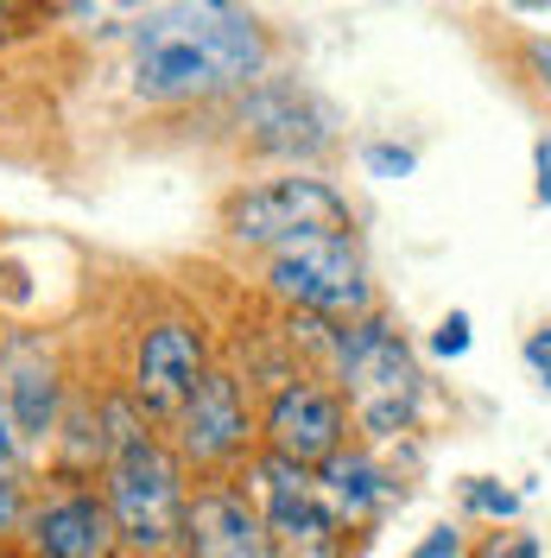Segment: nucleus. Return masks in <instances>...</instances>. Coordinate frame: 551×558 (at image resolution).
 Instances as JSON below:
<instances>
[{
	"label": "nucleus",
	"instance_id": "nucleus-8",
	"mask_svg": "<svg viewBox=\"0 0 551 558\" xmlns=\"http://www.w3.org/2000/svg\"><path fill=\"white\" fill-rule=\"evenodd\" d=\"M172 425H177V451L197 457V463H229V457H242L247 451V432H254V425H247L242 381H235V375H222V368H209Z\"/></svg>",
	"mask_w": 551,
	"mask_h": 558
},
{
	"label": "nucleus",
	"instance_id": "nucleus-9",
	"mask_svg": "<svg viewBox=\"0 0 551 558\" xmlns=\"http://www.w3.org/2000/svg\"><path fill=\"white\" fill-rule=\"evenodd\" d=\"M0 400L13 413L20 445L51 438V425H58V362H51L45 337H7V349H0Z\"/></svg>",
	"mask_w": 551,
	"mask_h": 558
},
{
	"label": "nucleus",
	"instance_id": "nucleus-12",
	"mask_svg": "<svg viewBox=\"0 0 551 558\" xmlns=\"http://www.w3.org/2000/svg\"><path fill=\"white\" fill-rule=\"evenodd\" d=\"M242 134L260 153H317L323 146V121H317V108L298 89L267 83V89H254L242 102Z\"/></svg>",
	"mask_w": 551,
	"mask_h": 558
},
{
	"label": "nucleus",
	"instance_id": "nucleus-1",
	"mask_svg": "<svg viewBox=\"0 0 551 558\" xmlns=\"http://www.w3.org/2000/svg\"><path fill=\"white\" fill-rule=\"evenodd\" d=\"M267 70V38L229 0H159L134 26V89L146 102H209Z\"/></svg>",
	"mask_w": 551,
	"mask_h": 558
},
{
	"label": "nucleus",
	"instance_id": "nucleus-22",
	"mask_svg": "<svg viewBox=\"0 0 551 558\" xmlns=\"http://www.w3.org/2000/svg\"><path fill=\"white\" fill-rule=\"evenodd\" d=\"M539 70H546V83H551V45H539Z\"/></svg>",
	"mask_w": 551,
	"mask_h": 558
},
{
	"label": "nucleus",
	"instance_id": "nucleus-14",
	"mask_svg": "<svg viewBox=\"0 0 551 558\" xmlns=\"http://www.w3.org/2000/svg\"><path fill=\"white\" fill-rule=\"evenodd\" d=\"M45 13H51L45 0H0V45L38 33V20H45Z\"/></svg>",
	"mask_w": 551,
	"mask_h": 558
},
{
	"label": "nucleus",
	"instance_id": "nucleus-20",
	"mask_svg": "<svg viewBox=\"0 0 551 558\" xmlns=\"http://www.w3.org/2000/svg\"><path fill=\"white\" fill-rule=\"evenodd\" d=\"M532 166H539V204H551V134L532 146Z\"/></svg>",
	"mask_w": 551,
	"mask_h": 558
},
{
	"label": "nucleus",
	"instance_id": "nucleus-17",
	"mask_svg": "<svg viewBox=\"0 0 551 558\" xmlns=\"http://www.w3.org/2000/svg\"><path fill=\"white\" fill-rule=\"evenodd\" d=\"M431 349H438V355H463V349H469V317H463V312H450L444 324H438Z\"/></svg>",
	"mask_w": 551,
	"mask_h": 558
},
{
	"label": "nucleus",
	"instance_id": "nucleus-15",
	"mask_svg": "<svg viewBox=\"0 0 551 558\" xmlns=\"http://www.w3.org/2000/svg\"><path fill=\"white\" fill-rule=\"evenodd\" d=\"M368 172H375V178H406V172H413V153L375 140V146H368Z\"/></svg>",
	"mask_w": 551,
	"mask_h": 558
},
{
	"label": "nucleus",
	"instance_id": "nucleus-21",
	"mask_svg": "<svg viewBox=\"0 0 551 558\" xmlns=\"http://www.w3.org/2000/svg\"><path fill=\"white\" fill-rule=\"evenodd\" d=\"M298 558H343V546L330 539V546H310V553H298Z\"/></svg>",
	"mask_w": 551,
	"mask_h": 558
},
{
	"label": "nucleus",
	"instance_id": "nucleus-6",
	"mask_svg": "<svg viewBox=\"0 0 551 558\" xmlns=\"http://www.w3.org/2000/svg\"><path fill=\"white\" fill-rule=\"evenodd\" d=\"M204 375H209L204 330H197V324H184V317H166V324H152V330L139 337V355H134V407L146 418H177Z\"/></svg>",
	"mask_w": 551,
	"mask_h": 558
},
{
	"label": "nucleus",
	"instance_id": "nucleus-7",
	"mask_svg": "<svg viewBox=\"0 0 551 558\" xmlns=\"http://www.w3.org/2000/svg\"><path fill=\"white\" fill-rule=\"evenodd\" d=\"M348 438V407L343 393H330V387L317 381H285L273 393V407H267V445L279 457H292V463H330V457L343 451Z\"/></svg>",
	"mask_w": 551,
	"mask_h": 558
},
{
	"label": "nucleus",
	"instance_id": "nucleus-4",
	"mask_svg": "<svg viewBox=\"0 0 551 558\" xmlns=\"http://www.w3.org/2000/svg\"><path fill=\"white\" fill-rule=\"evenodd\" d=\"M355 216L348 197L323 178H267V184H247L222 204V235L247 247H279V242H305V235H348Z\"/></svg>",
	"mask_w": 551,
	"mask_h": 558
},
{
	"label": "nucleus",
	"instance_id": "nucleus-16",
	"mask_svg": "<svg viewBox=\"0 0 551 558\" xmlns=\"http://www.w3.org/2000/svg\"><path fill=\"white\" fill-rule=\"evenodd\" d=\"M463 495H469V508H482V514H514V508H519V501H514V495H507V488L482 483V476H476V483L463 488Z\"/></svg>",
	"mask_w": 551,
	"mask_h": 558
},
{
	"label": "nucleus",
	"instance_id": "nucleus-18",
	"mask_svg": "<svg viewBox=\"0 0 551 558\" xmlns=\"http://www.w3.org/2000/svg\"><path fill=\"white\" fill-rule=\"evenodd\" d=\"M526 368H532V375L551 387V324H539V330L526 337Z\"/></svg>",
	"mask_w": 551,
	"mask_h": 558
},
{
	"label": "nucleus",
	"instance_id": "nucleus-3",
	"mask_svg": "<svg viewBox=\"0 0 551 558\" xmlns=\"http://www.w3.org/2000/svg\"><path fill=\"white\" fill-rule=\"evenodd\" d=\"M330 355H336V375H343V400L355 425L368 438H400L418 413V368L406 343L380 324V317H348L330 330Z\"/></svg>",
	"mask_w": 551,
	"mask_h": 558
},
{
	"label": "nucleus",
	"instance_id": "nucleus-24",
	"mask_svg": "<svg viewBox=\"0 0 551 558\" xmlns=\"http://www.w3.org/2000/svg\"><path fill=\"white\" fill-rule=\"evenodd\" d=\"M519 7H551V0H519Z\"/></svg>",
	"mask_w": 551,
	"mask_h": 558
},
{
	"label": "nucleus",
	"instance_id": "nucleus-13",
	"mask_svg": "<svg viewBox=\"0 0 551 558\" xmlns=\"http://www.w3.org/2000/svg\"><path fill=\"white\" fill-rule=\"evenodd\" d=\"M323 501L336 508V521H368L380 501H387V483H380V470L368 463L362 451H336L323 463Z\"/></svg>",
	"mask_w": 551,
	"mask_h": 558
},
{
	"label": "nucleus",
	"instance_id": "nucleus-10",
	"mask_svg": "<svg viewBox=\"0 0 551 558\" xmlns=\"http://www.w3.org/2000/svg\"><path fill=\"white\" fill-rule=\"evenodd\" d=\"M184 546L191 558H273V526L242 495L209 488L184 508Z\"/></svg>",
	"mask_w": 551,
	"mask_h": 558
},
{
	"label": "nucleus",
	"instance_id": "nucleus-2",
	"mask_svg": "<svg viewBox=\"0 0 551 558\" xmlns=\"http://www.w3.org/2000/svg\"><path fill=\"white\" fill-rule=\"evenodd\" d=\"M108 508L121 539L139 553H166L184 533V488H177V457L139 432V418L127 400L108 407Z\"/></svg>",
	"mask_w": 551,
	"mask_h": 558
},
{
	"label": "nucleus",
	"instance_id": "nucleus-19",
	"mask_svg": "<svg viewBox=\"0 0 551 558\" xmlns=\"http://www.w3.org/2000/svg\"><path fill=\"white\" fill-rule=\"evenodd\" d=\"M413 558H456V533H450V526H438V533H431Z\"/></svg>",
	"mask_w": 551,
	"mask_h": 558
},
{
	"label": "nucleus",
	"instance_id": "nucleus-23",
	"mask_svg": "<svg viewBox=\"0 0 551 558\" xmlns=\"http://www.w3.org/2000/svg\"><path fill=\"white\" fill-rule=\"evenodd\" d=\"M45 7H96V0H45Z\"/></svg>",
	"mask_w": 551,
	"mask_h": 558
},
{
	"label": "nucleus",
	"instance_id": "nucleus-11",
	"mask_svg": "<svg viewBox=\"0 0 551 558\" xmlns=\"http://www.w3.org/2000/svg\"><path fill=\"white\" fill-rule=\"evenodd\" d=\"M26 533H33V546L45 558H108L114 539H121L114 508L96 501V495H64V501L38 508L33 521H26Z\"/></svg>",
	"mask_w": 551,
	"mask_h": 558
},
{
	"label": "nucleus",
	"instance_id": "nucleus-5",
	"mask_svg": "<svg viewBox=\"0 0 551 558\" xmlns=\"http://www.w3.org/2000/svg\"><path fill=\"white\" fill-rule=\"evenodd\" d=\"M267 292L298 305L310 317H362L368 312V267L355 235H305V242H279L267 260Z\"/></svg>",
	"mask_w": 551,
	"mask_h": 558
}]
</instances>
